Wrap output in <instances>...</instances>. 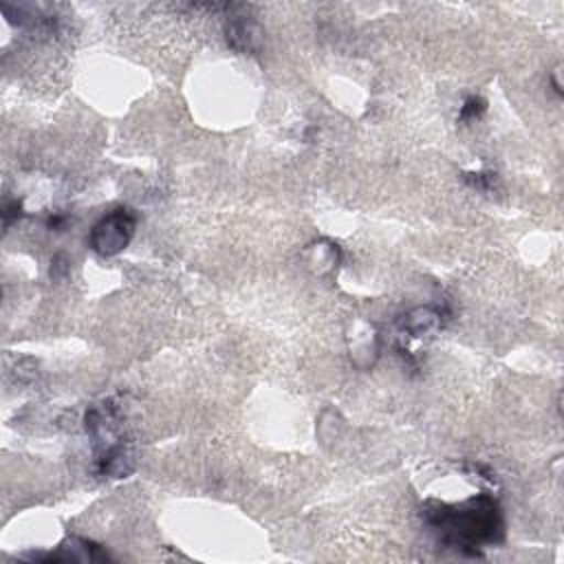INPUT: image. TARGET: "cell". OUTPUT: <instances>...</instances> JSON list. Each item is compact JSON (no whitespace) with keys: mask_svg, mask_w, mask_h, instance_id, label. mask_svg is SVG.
<instances>
[{"mask_svg":"<svg viewBox=\"0 0 564 564\" xmlns=\"http://www.w3.org/2000/svg\"><path fill=\"white\" fill-rule=\"evenodd\" d=\"M436 520L434 524L447 531L454 540H467V542H478V540H489L494 538L496 531V509L487 500H471L465 507L447 511L445 507H438L434 511Z\"/></svg>","mask_w":564,"mask_h":564,"instance_id":"1","label":"cell"},{"mask_svg":"<svg viewBox=\"0 0 564 564\" xmlns=\"http://www.w3.org/2000/svg\"><path fill=\"white\" fill-rule=\"evenodd\" d=\"M134 231V218L128 209H115L110 216H106L93 231V247L104 253V256H112L117 251H121L130 236Z\"/></svg>","mask_w":564,"mask_h":564,"instance_id":"2","label":"cell"}]
</instances>
